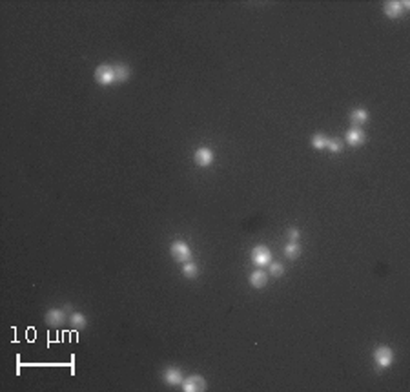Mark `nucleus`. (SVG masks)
<instances>
[{
	"mask_svg": "<svg viewBox=\"0 0 410 392\" xmlns=\"http://www.w3.org/2000/svg\"><path fill=\"white\" fill-rule=\"evenodd\" d=\"M163 379L168 385H180L182 383V372L175 367H168V369L163 372Z\"/></svg>",
	"mask_w": 410,
	"mask_h": 392,
	"instance_id": "nucleus-10",
	"label": "nucleus"
},
{
	"mask_svg": "<svg viewBox=\"0 0 410 392\" xmlns=\"http://www.w3.org/2000/svg\"><path fill=\"white\" fill-rule=\"evenodd\" d=\"M350 121H352V124H356V128H361V126L368 121V112L363 110V108H356V110H352Z\"/></svg>",
	"mask_w": 410,
	"mask_h": 392,
	"instance_id": "nucleus-12",
	"label": "nucleus"
},
{
	"mask_svg": "<svg viewBox=\"0 0 410 392\" xmlns=\"http://www.w3.org/2000/svg\"><path fill=\"white\" fill-rule=\"evenodd\" d=\"M95 81L100 86H112V84L117 82L113 64H100V66H97V69H95Z\"/></svg>",
	"mask_w": 410,
	"mask_h": 392,
	"instance_id": "nucleus-1",
	"label": "nucleus"
},
{
	"mask_svg": "<svg viewBox=\"0 0 410 392\" xmlns=\"http://www.w3.org/2000/svg\"><path fill=\"white\" fill-rule=\"evenodd\" d=\"M288 239H290V243H297V239H299L297 228H290V230H288Z\"/></svg>",
	"mask_w": 410,
	"mask_h": 392,
	"instance_id": "nucleus-20",
	"label": "nucleus"
},
{
	"mask_svg": "<svg viewBox=\"0 0 410 392\" xmlns=\"http://www.w3.org/2000/svg\"><path fill=\"white\" fill-rule=\"evenodd\" d=\"M374 361H376V365H377L379 369H387V367H390L392 361H394V352H392L388 347L376 348V352H374Z\"/></svg>",
	"mask_w": 410,
	"mask_h": 392,
	"instance_id": "nucleus-2",
	"label": "nucleus"
},
{
	"mask_svg": "<svg viewBox=\"0 0 410 392\" xmlns=\"http://www.w3.org/2000/svg\"><path fill=\"white\" fill-rule=\"evenodd\" d=\"M197 274H199V268H197V264L192 263V261H186L184 263V266H182V276L188 279H194L197 278Z\"/></svg>",
	"mask_w": 410,
	"mask_h": 392,
	"instance_id": "nucleus-14",
	"label": "nucleus"
},
{
	"mask_svg": "<svg viewBox=\"0 0 410 392\" xmlns=\"http://www.w3.org/2000/svg\"><path fill=\"white\" fill-rule=\"evenodd\" d=\"M344 139H346V143L350 144V146H361V144H365L366 135L361 128H350L346 131Z\"/></svg>",
	"mask_w": 410,
	"mask_h": 392,
	"instance_id": "nucleus-8",
	"label": "nucleus"
},
{
	"mask_svg": "<svg viewBox=\"0 0 410 392\" xmlns=\"http://www.w3.org/2000/svg\"><path fill=\"white\" fill-rule=\"evenodd\" d=\"M170 252H172V256L175 261H190L192 259V250H190V246H188L184 241H175L172 245V248H170Z\"/></svg>",
	"mask_w": 410,
	"mask_h": 392,
	"instance_id": "nucleus-3",
	"label": "nucleus"
},
{
	"mask_svg": "<svg viewBox=\"0 0 410 392\" xmlns=\"http://www.w3.org/2000/svg\"><path fill=\"white\" fill-rule=\"evenodd\" d=\"M252 261H254L257 266H264V264H270L272 261V252H270L268 246L264 245H259L252 250Z\"/></svg>",
	"mask_w": 410,
	"mask_h": 392,
	"instance_id": "nucleus-4",
	"label": "nucleus"
},
{
	"mask_svg": "<svg viewBox=\"0 0 410 392\" xmlns=\"http://www.w3.org/2000/svg\"><path fill=\"white\" fill-rule=\"evenodd\" d=\"M299 254H301V246H299L297 243H288L284 246V256L288 257V259H297Z\"/></svg>",
	"mask_w": 410,
	"mask_h": 392,
	"instance_id": "nucleus-15",
	"label": "nucleus"
},
{
	"mask_svg": "<svg viewBox=\"0 0 410 392\" xmlns=\"http://www.w3.org/2000/svg\"><path fill=\"white\" fill-rule=\"evenodd\" d=\"M182 391H186V392L206 391V379L202 376H199V374H194V376H190L188 379L182 381Z\"/></svg>",
	"mask_w": 410,
	"mask_h": 392,
	"instance_id": "nucleus-5",
	"label": "nucleus"
},
{
	"mask_svg": "<svg viewBox=\"0 0 410 392\" xmlns=\"http://www.w3.org/2000/svg\"><path fill=\"white\" fill-rule=\"evenodd\" d=\"M113 69H115L117 82H126L128 77H130V66L124 64V62H117V64H113Z\"/></svg>",
	"mask_w": 410,
	"mask_h": 392,
	"instance_id": "nucleus-13",
	"label": "nucleus"
},
{
	"mask_svg": "<svg viewBox=\"0 0 410 392\" xmlns=\"http://www.w3.org/2000/svg\"><path fill=\"white\" fill-rule=\"evenodd\" d=\"M69 321H71V325H73L75 328H84L88 325V319H86V316L82 312H73Z\"/></svg>",
	"mask_w": 410,
	"mask_h": 392,
	"instance_id": "nucleus-16",
	"label": "nucleus"
},
{
	"mask_svg": "<svg viewBox=\"0 0 410 392\" xmlns=\"http://www.w3.org/2000/svg\"><path fill=\"white\" fill-rule=\"evenodd\" d=\"M44 319H46V323L49 325V327H60V325L64 323V310L62 309H51V310H48L46 312V316H44Z\"/></svg>",
	"mask_w": 410,
	"mask_h": 392,
	"instance_id": "nucleus-9",
	"label": "nucleus"
},
{
	"mask_svg": "<svg viewBox=\"0 0 410 392\" xmlns=\"http://www.w3.org/2000/svg\"><path fill=\"white\" fill-rule=\"evenodd\" d=\"M195 164L202 166V168H208L212 163H213V151L210 148H199V150L194 153Z\"/></svg>",
	"mask_w": 410,
	"mask_h": 392,
	"instance_id": "nucleus-6",
	"label": "nucleus"
},
{
	"mask_svg": "<svg viewBox=\"0 0 410 392\" xmlns=\"http://www.w3.org/2000/svg\"><path fill=\"white\" fill-rule=\"evenodd\" d=\"M327 148L332 151V153H339V151L343 150V143H341V141H337V139H328Z\"/></svg>",
	"mask_w": 410,
	"mask_h": 392,
	"instance_id": "nucleus-18",
	"label": "nucleus"
},
{
	"mask_svg": "<svg viewBox=\"0 0 410 392\" xmlns=\"http://www.w3.org/2000/svg\"><path fill=\"white\" fill-rule=\"evenodd\" d=\"M407 6H409V2H395V0H392V2H387V4H385L383 11H385V15L390 16V18H397V16L407 9Z\"/></svg>",
	"mask_w": 410,
	"mask_h": 392,
	"instance_id": "nucleus-7",
	"label": "nucleus"
},
{
	"mask_svg": "<svg viewBox=\"0 0 410 392\" xmlns=\"http://www.w3.org/2000/svg\"><path fill=\"white\" fill-rule=\"evenodd\" d=\"M268 274L270 276H274V278H279V276H283L284 274V266L281 263H272L270 264Z\"/></svg>",
	"mask_w": 410,
	"mask_h": 392,
	"instance_id": "nucleus-19",
	"label": "nucleus"
},
{
	"mask_svg": "<svg viewBox=\"0 0 410 392\" xmlns=\"http://www.w3.org/2000/svg\"><path fill=\"white\" fill-rule=\"evenodd\" d=\"M327 141H328V137L321 135V133H315V135L310 139V143H312V146L315 148V150H323V148H327Z\"/></svg>",
	"mask_w": 410,
	"mask_h": 392,
	"instance_id": "nucleus-17",
	"label": "nucleus"
},
{
	"mask_svg": "<svg viewBox=\"0 0 410 392\" xmlns=\"http://www.w3.org/2000/svg\"><path fill=\"white\" fill-rule=\"evenodd\" d=\"M266 283H268V274L264 270H261V268H257V270H254L250 274V285L254 288L266 287Z\"/></svg>",
	"mask_w": 410,
	"mask_h": 392,
	"instance_id": "nucleus-11",
	"label": "nucleus"
}]
</instances>
